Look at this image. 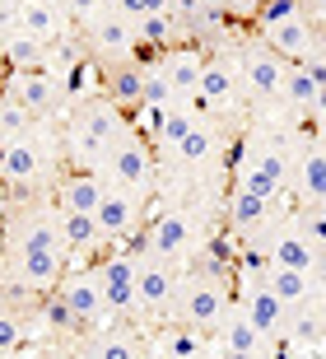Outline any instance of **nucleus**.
<instances>
[{
  "label": "nucleus",
  "mask_w": 326,
  "mask_h": 359,
  "mask_svg": "<svg viewBox=\"0 0 326 359\" xmlns=\"http://www.w3.org/2000/svg\"><path fill=\"white\" fill-rule=\"evenodd\" d=\"M5 61H10L14 70H42L52 61V47L38 42V38H28L24 28H14V33H5Z\"/></svg>",
  "instance_id": "nucleus-24"
},
{
  "label": "nucleus",
  "mask_w": 326,
  "mask_h": 359,
  "mask_svg": "<svg viewBox=\"0 0 326 359\" xmlns=\"http://www.w3.org/2000/svg\"><path fill=\"white\" fill-rule=\"evenodd\" d=\"M238 66H243V80L257 98H280L285 93V75H289V61L285 56H275L266 42H247L243 52H238Z\"/></svg>",
  "instance_id": "nucleus-2"
},
{
  "label": "nucleus",
  "mask_w": 326,
  "mask_h": 359,
  "mask_svg": "<svg viewBox=\"0 0 326 359\" xmlns=\"http://www.w3.org/2000/svg\"><path fill=\"white\" fill-rule=\"evenodd\" d=\"M19 341H24V327H19V318L0 313V355H14V350H19Z\"/></svg>",
  "instance_id": "nucleus-41"
},
{
  "label": "nucleus",
  "mask_w": 326,
  "mask_h": 359,
  "mask_svg": "<svg viewBox=\"0 0 326 359\" xmlns=\"http://www.w3.org/2000/svg\"><path fill=\"white\" fill-rule=\"evenodd\" d=\"M191 126H196V112H191V107H168V112H163V121L154 126V140L163 149H177V145H182V135L191 131Z\"/></svg>",
  "instance_id": "nucleus-30"
},
{
  "label": "nucleus",
  "mask_w": 326,
  "mask_h": 359,
  "mask_svg": "<svg viewBox=\"0 0 326 359\" xmlns=\"http://www.w3.org/2000/svg\"><path fill=\"white\" fill-rule=\"evenodd\" d=\"M266 210H271V201L252 196V191H243V187H238L233 196H229V219H233L238 229H261Z\"/></svg>",
  "instance_id": "nucleus-29"
},
{
  "label": "nucleus",
  "mask_w": 326,
  "mask_h": 359,
  "mask_svg": "<svg viewBox=\"0 0 326 359\" xmlns=\"http://www.w3.org/2000/svg\"><path fill=\"white\" fill-rule=\"evenodd\" d=\"M103 84H107V98L117 107H140L144 103V66L140 61H112L103 70Z\"/></svg>",
  "instance_id": "nucleus-18"
},
{
  "label": "nucleus",
  "mask_w": 326,
  "mask_h": 359,
  "mask_svg": "<svg viewBox=\"0 0 326 359\" xmlns=\"http://www.w3.org/2000/svg\"><path fill=\"white\" fill-rule=\"evenodd\" d=\"M238 187H243V191H252V196H261V201H275L280 191H285V187L275 182L271 173H261L257 163H243V168H238Z\"/></svg>",
  "instance_id": "nucleus-34"
},
{
  "label": "nucleus",
  "mask_w": 326,
  "mask_h": 359,
  "mask_svg": "<svg viewBox=\"0 0 326 359\" xmlns=\"http://www.w3.org/2000/svg\"><path fill=\"white\" fill-rule=\"evenodd\" d=\"M172 154H177L182 163H191V168H201V163H210L215 154H219V135L210 131V126H201V121H196L191 131L182 135V145L172 149Z\"/></svg>",
  "instance_id": "nucleus-26"
},
{
  "label": "nucleus",
  "mask_w": 326,
  "mask_h": 359,
  "mask_svg": "<svg viewBox=\"0 0 326 359\" xmlns=\"http://www.w3.org/2000/svg\"><path fill=\"white\" fill-rule=\"evenodd\" d=\"M172 308H177V318H182L186 327H215V322H224V285L196 276L186 290H177Z\"/></svg>",
  "instance_id": "nucleus-4"
},
{
  "label": "nucleus",
  "mask_w": 326,
  "mask_h": 359,
  "mask_svg": "<svg viewBox=\"0 0 326 359\" xmlns=\"http://www.w3.org/2000/svg\"><path fill=\"white\" fill-rule=\"evenodd\" d=\"M140 359H144V355H140Z\"/></svg>",
  "instance_id": "nucleus-53"
},
{
  "label": "nucleus",
  "mask_w": 326,
  "mask_h": 359,
  "mask_svg": "<svg viewBox=\"0 0 326 359\" xmlns=\"http://www.w3.org/2000/svg\"><path fill=\"white\" fill-rule=\"evenodd\" d=\"M261 14V28H275V24H285V19H299V0H261L257 5Z\"/></svg>",
  "instance_id": "nucleus-36"
},
{
  "label": "nucleus",
  "mask_w": 326,
  "mask_h": 359,
  "mask_svg": "<svg viewBox=\"0 0 326 359\" xmlns=\"http://www.w3.org/2000/svg\"><path fill=\"white\" fill-rule=\"evenodd\" d=\"M172 355H177V359H182V355H201V341H196V336H172Z\"/></svg>",
  "instance_id": "nucleus-44"
},
{
  "label": "nucleus",
  "mask_w": 326,
  "mask_h": 359,
  "mask_svg": "<svg viewBox=\"0 0 326 359\" xmlns=\"http://www.w3.org/2000/svg\"><path fill=\"white\" fill-rule=\"evenodd\" d=\"M313 14H317V19H326V0H313Z\"/></svg>",
  "instance_id": "nucleus-45"
},
{
  "label": "nucleus",
  "mask_w": 326,
  "mask_h": 359,
  "mask_svg": "<svg viewBox=\"0 0 326 359\" xmlns=\"http://www.w3.org/2000/svg\"><path fill=\"white\" fill-rule=\"evenodd\" d=\"M163 75H168L172 93H182V98H191L196 89H201V66H205V56L196 52V47H163L154 61Z\"/></svg>",
  "instance_id": "nucleus-11"
},
{
  "label": "nucleus",
  "mask_w": 326,
  "mask_h": 359,
  "mask_svg": "<svg viewBox=\"0 0 326 359\" xmlns=\"http://www.w3.org/2000/svg\"><path fill=\"white\" fill-rule=\"evenodd\" d=\"M172 98H177V93H172L168 75H163V70L149 61V66H144V103H140V107H163V112H168Z\"/></svg>",
  "instance_id": "nucleus-33"
},
{
  "label": "nucleus",
  "mask_w": 326,
  "mask_h": 359,
  "mask_svg": "<svg viewBox=\"0 0 326 359\" xmlns=\"http://www.w3.org/2000/svg\"><path fill=\"white\" fill-rule=\"evenodd\" d=\"M177 10H182V24L201 38H215L224 33V10L219 5H205V0H177Z\"/></svg>",
  "instance_id": "nucleus-27"
},
{
  "label": "nucleus",
  "mask_w": 326,
  "mask_h": 359,
  "mask_svg": "<svg viewBox=\"0 0 326 359\" xmlns=\"http://www.w3.org/2000/svg\"><path fill=\"white\" fill-rule=\"evenodd\" d=\"M14 276L28 290H56L65 276V252H14Z\"/></svg>",
  "instance_id": "nucleus-14"
},
{
  "label": "nucleus",
  "mask_w": 326,
  "mask_h": 359,
  "mask_svg": "<svg viewBox=\"0 0 326 359\" xmlns=\"http://www.w3.org/2000/svg\"><path fill=\"white\" fill-rule=\"evenodd\" d=\"M247 322L261 336H280L289 327V304L280 294H271L266 285H252L247 290Z\"/></svg>",
  "instance_id": "nucleus-17"
},
{
  "label": "nucleus",
  "mask_w": 326,
  "mask_h": 359,
  "mask_svg": "<svg viewBox=\"0 0 326 359\" xmlns=\"http://www.w3.org/2000/svg\"><path fill=\"white\" fill-rule=\"evenodd\" d=\"M93 359H140V350H135L130 336H103L98 350H93Z\"/></svg>",
  "instance_id": "nucleus-38"
},
{
  "label": "nucleus",
  "mask_w": 326,
  "mask_h": 359,
  "mask_svg": "<svg viewBox=\"0 0 326 359\" xmlns=\"http://www.w3.org/2000/svg\"><path fill=\"white\" fill-rule=\"evenodd\" d=\"M196 93H205L210 107H233L238 103V75L224 61H205L201 66V89Z\"/></svg>",
  "instance_id": "nucleus-25"
},
{
  "label": "nucleus",
  "mask_w": 326,
  "mask_h": 359,
  "mask_svg": "<svg viewBox=\"0 0 326 359\" xmlns=\"http://www.w3.org/2000/svg\"><path fill=\"white\" fill-rule=\"evenodd\" d=\"M42 173H47V163H42L38 149L28 145V135L24 140H0V177L5 182L28 187V182H38Z\"/></svg>",
  "instance_id": "nucleus-15"
},
{
  "label": "nucleus",
  "mask_w": 326,
  "mask_h": 359,
  "mask_svg": "<svg viewBox=\"0 0 326 359\" xmlns=\"http://www.w3.org/2000/svg\"><path fill=\"white\" fill-rule=\"evenodd\" d=\"M317 304H322V308H326V285H322V290H317Z\"/></svg>",
  "instance_id": "nucleus-47"
},
{
  "label": "nucleus",
  "mask_w": 326,
  "mask_h": 359,
  "mask_svg": "<svg viewBox=\"0 0 326 359\" xmlns=\"http://www.w3.org/2000/svg\"><path fill=\"white\" fill-rule=\"evenodd\" d=\"M294 187H299V196L308 205H326V154L317 149V140L294 163Z\"/></svg>",
  "instance_id": "nucleus-22"
},
{
  "label": "nucleus",
  "mask_w": 326,
  "mask_h": 359,
  "mask_svg": "<svg viewBox=\"0 0 326 359\" xmlns=\"http://www.w3.org/2000/svg\"><path fill=\"white\" fill-rule=\"evenodd\" d=\"M317 149H322V154H326V131H322V140H317Z\"/></svg>",
  "instance_id": "nucleus-48"
},
{
  "label": "nucleus",
  "mask_w": 326,
  "mask_h": 359,
  "mask_svg": "<svg viewBox=\"0 0 326 359\" xmlns=\"http://www.w3.org/2000/svg\"><path fill=\"white\" fill-rule=\"evenodd\" d=\"M135 299H140L144 313H168L172 299H177V280L163 262H140L135 266Z\"/></svg>",
  "instance_id": "nucleus-9"
},
{
  "label": "nucleus",
  "mask_w": 326,
  "mask_h": 359,
  "mask_svg": "<svg viewBox=\"0 0 326 359\" xmlns=\"http://www.w3.org/2000/svg\"><path fill=\"white\" fill-rule=\"evenodd\" d=\"M10 252H65L61 210H19L5 224Z\"/></svg>",
  "instance_id": "nucleus-1"
},
{
  "label": "nucleus",
  "mask_w": 326,
  "mask_h": 359,
  "mask_svg": "<svg viewBox=\"0 0 326 359\" xmlns=\"http://www.w3.org/2000/svg\"><path fill=\"white\" fill-rule=\"evenodd\" d=\"M261 285H266L271 294H280L289 308H303L308 299H317L313 276H303V271H289V266H275V262H266V266H261Z\"/></svg>",
  "instance_id": "nucleus-19"
},
{
  "label": "nucleus",
  "mask_w": 326,
  "mask_h": 359,
  "mask_svg": "<svg viewBox=\"0 0 326 359\" xmlns=\"http://www.w3.org/2000/svg\"><path fill=\"white\" fill-rule=\"evenodd\" d=\"M294 112H317L322 107V84H317V75L308 70V61H294L285 75V93H280Z\"/></svg>",
  "instance_id": "nucleus-23"
},
{
  "label": "nucleus",
  "mask_w": 326,
  "mask_h": 359,
  "mask_svg": "<svg viewBox=\"0 0 326 359\" xmlns=\"http://www.w3.org/2000/svg\"><path fill=\"white\" fill-rule=\"evenodd\" d=\"M107 173H112V182H121V191L144 196V191H149V177H154L149 149H144L135 135H126V140L112 145V154H107Z\"/></svg>",
  "instance_id": "nucleus-5"
},
{
  "label": "nucleus",
  "mask_w": 326,
  "mask_h": 359,
  "mask_svg": "<svg viewBox=\"0 0 326 359\" xmlns=\"http://www.w3.org/2000/svg\"><path fill=\"white\" fill-rule=\"evenodd\" d=\"M42 318L52 322V327H61V332H79V327H84V322H79L75 313L65 308V299H61V294H52V299L42 304Z\"/></svg>",
  "instance_id": "nucleus-37"
},
{
  "label": "nucleus",
  "mask_w": 326,
  "mask_h": 359,
  "mask_svg": "<svg viewBox=\"0 0 326 359\" xmlns=\"http://www.w3.org/2000/svg\"><path fill=\"white\" fill-rule=\"evenodd\" d=\"M182 359H205V355H182Z\"/></svg>",
  "instance_id": "nucleus-50"
},
{
  "label": "nucleus",
  "mask_w": 326,
  "mask_h": 359,
  "mask_svg": "<svg viewBox=\"0 0 326 359\" xmlns=\"http://www.w3.org/2000/svg\"><path fill=\"white\" fill-rule=\"evenodd\" d=\"M205 5H219V10H229V5H238V0H205Z\"/></svg>",
  "instance_id": "nucleus-46"
},
{
  "label": "nucleus",
  "mask_w": 326,
  "mask_h": 359,
  "mask_svg": "<svg viewBox=\"0 0 326 359\" xmlns=\"http://www.w3.org/2000/svg\"><path fill=\"white\" fill-rule=\"evenodd\" d=\"M61 233H65V248H103V233H98V219L93 215L61 210Z\"/></svg>",
  "instance_id": "nucleus-28"
},
{
  "label": "nucleus",
  "mask_w": 326,
  "mask_h": 359,
  "mask_svg": "<svg viewBox=\"0 0 326 359\" xmlns=\"http://www.w3.org/2000/svg\"><path fill=\"white\" fill-rule=\"evenodd\" d=\"M266 262L313 276V271H317V248H313V238H303V233H289V229H285V233H275V238H271V248H266Z\"/></svg>",
  "instance_id": "nucleus-21"
},
{
  "label": "nucleus",
  "mask_w": 326,
  "mask_h": 359,
  "mask_svg": "<svg viewBox=\"0 0 326 359\" xmlns=\"http://www.w3.org/2000/svg\"><path fill=\"white\" fill-rule=\"evenodd\" d=\"M14 28H24L28 38L38 42H61L65 38V24H61V10H56L52 0H19V10H14Z\"/></svg>",
  "instance_id": "nucleus-12"
},
{
  "label": "nucleus",
  "mask_w": 326,
  "mask_h": 359,
  "mask_svg": "<svg viewBox=\"0 0 326 359\" xmlns=\"http://www.w3.org/2000/svg\"><path fill=\"white\" fill-rule=\"evenodd\" d=\"M261 42H266L275 56H285L289 66H294V61H308L313 47H317L313 24H308L303 14H299V19H285V24H275V28H261Z\"/></svg>",
  "instance_id": "nucleus-10"
},
{
  "label": "nucleus",
  "mask_w": 326,
  "mask_h": 359,
  "mask_svg": "<svg viewBox=\"0 0 326 359\" xmlns=\"http://www.w3.org/2000/svg\"><path fill=\"white\" fill-rule=\"evenodd\" d=\"M10 98H14V103H24L33 117H47V112L56 107V80L47 75V70H14Z\"/></svg>",
  "instance_id": "nucleus-13"
},
{
  "label": "nucleus",
  "mask_w": 326,
  "mask_h": 359,
  "mask_svg": "<svg viewBox=\"0 0 326 359\" xmlns=\"http://www.w3.org/2000/svg\"><path fill=\"white\" fill-rule=\"evenodd\" d=\"M61 210H70V215H93L98 205H103V196H107V182L98 173H70L61 182Z\"/></svg>",
  "instance_id": "nucleus-20"
},
{
  "label": "nucleus",
  "mask_w": 326,
  "mask_h": 359,
  "mask_svg": "<svg viewBox=\"0 0 326 359\" xmlns=\"http://www.w3.org/2000/svg\"><path fill=\"white\" fill-rule=\"evenodd\" d=\"M89 47L103 56L107 66H112V61H135L140 33H135V28H130V19H121L117 10H103L89 24Z\"/></svg>",
  "instance_id": "nucleus-3"
},
{
  "label": "nucleus",
  "mask_w": 326,
  "mask_h": 359,
  "mask_svg": "<svg viewBox=\"0 0 326 359\" xmlns=\"http://www.w3.org/2000/svg\"><path fill=\"white\" fill-rule=\"evenodd\" d=\"M121 19H149V14H168V0H117Z\"/></svg>",
  "instance_id": "nucleus-39"
},
{
  "label": "nucleus",
  "mask_w": 326,
  "mask_h": 359,
  "mask_svg": "<svg viewBox=\"0 0 326 359\" xmlns=\"http://www.w3.org/2000/svg\"><path fill=\"white\" fill-rule=\"evenodd\" d=\"M252 163H257L261 173H271V177H275V182H280V187L289 182V159H285V154H280V149H261V154H257V159H252Z\"/></svg>",
  "instance_id": "nucleus-40"
},
{
  "label": "nucleus",
  "mask_w": 326,
  "mask_h": 359,
  "mask_svg": "<svg viewBox=\"0 0 326 359\" xmlns=\"http://www.w3.org/2000/svg\"><path fill=\"white\" fill-rule=\"evenodd\" d=\"M56 294L65 299V308H70L79 322H98V318H107V313H112V308H107V299H103L98 276H89V271H79V276H61Z\"/></svg>",
  "instance_id": "nucleus-7"
},
{
  "label": "nucleus",
  "mask_w": 326,
  "mask_h": 359,
  "mask_svg": "<svg viewBox=\"0 0 326 359\" xmlns=\"http://www.w3.org/2000/svg\"><path fill=\"white\" fill-rule=\"evenodd\" d=\"M42 359H61V355H42Z\"/></svg>",
  "instance_id": "nucleus-52"
},
{
  "label": "nucleus",
  "mask_w": 326,
  "mask_h": 359,
  "mask_svg": "<svg viewBox=\"0 0 326 359\" xmlns=\"http://www.w3.org/2000/svg\"><path fill=\"white\" fill-rule=\"evenodd\" d=\"M229 359H257V355H229Z\"/></svg>",
  "instance_id": "nucleus-49"
},
{
  "label": "nucleus",
  "mask_w": 326,
  "mask_h": 359,
  "mask_svg": "<svg viewBox=\"0 0 326 359\" xmlns=\"http://www.w3.org/2000/svg\"><path fill=\"white\" fill-rule=\"evenodd\" d=\"M285 332H294L299 341H317V336H322V322H317L313 313H289V327H285Z\"/></svg>",
  "instance_id": "nucleus-42"
},
{
  "label": "nucleus",
  "mask_w": 326,
  "mask_h": 359,
  "mask_svg": "<svg viewBox=\"0 0 326 359\" xmlns=\"http://www.w3.org/2000/svg\"><path fill=\"white\" fill-rule=\"evenodd\" d=\"M93 219H98L103 243H126L130 233H135V224H140V196H130V191H107L103 205L93 210Z\"/></svg>",
  "instance_id": "nucleus-6"
},
{
  "label": "nucleus",
  "mask_w": 326,
  "mask_h": 359,
  "mask_svg": "<svg viewBox=\"0 0 326 359\" xmlns=\"http://www.w3.org/2000/svg\"><path fill=\"white\" fill-rule=\"evenodd\" d=\"M98 285H103V299L112 313H135L140 299H135V262L130 257H107L98 266Z\"/></svg>",
  "instance_id": "nucleus-8"
},
{
  "label": "nucleus",
  "mask_w": 326,
  "mask_h": 359,
  "mask_svg": "<svg viewBox=\"0 0 326 359\" xmlns=\"http://www.w3.org/2000/svg\"><path fill=\"white\" fill-rule=\"evenodd\" d=\"M186 243H191V229H186V215L177 210H163L149 219V238H144V248H149V257H182Z\"/></svg>",
  "instance_id": "nucleus-16"
},
{
  "label": "nucleus",
  "mask_w": 326,
  "mask_h": 359,
  "mask_svg": "<svg viewBox=\"0 0 326 359\" xmlns=\"http://www.w3.org/2000/svg\"><path fill=\"white\" fill-rule=\"evenodd\" d=\"M0 61H5V42H0Z\"/></svg>",
  "instance_id": "nucleus-51"
},
{
  "label": "nucleus",
  "mask_w": 326,
  "mask_h": 359,
  "mask_svg": "<svg viewBox=\"0 0 326 359\" xmlns=\"http://www.w3.org/2000/svg\"><path fill=\"white\" fill-rule=\"evenodd\" d=\"M33 126V112L14 98H0V140H24Z\"/></svg>",
  "instance_id": "nucleus-32"
},
{
  "label": "nucleus",
  "mask_w": 326,
  "mask_h": 359,
  "mask_svg": "<svg viewBox=\"0 0 326 359\" xmlns=\"http://www.w3.org/2000/svg\"><path fill=\"white\" fill-rule=\"evenodd\" d=\"M61 10L70 14V19H79V24H93V19L103 14V0H61Z\"/></svg>",
  "instance_id": "nucleus-43"
},
{
  "label": "nucleus",
  "mask_w": 326,
  "mask_h": 359,
  "mask_svg": "<svg viewBox=\"0 0 326 359\" xmlns=\"http://www.w3.org/2000/svg\"><path fill=\"white\" fill-rule=\"evenodd\" d=\"M224 350H229V355H261V332L247 318L224 322Z\"/></svg>",
  "instance_id": "nucleus-31"
},
{
  "label": "nucleus",
  "mask_w": 326,
  "mask_h": 359,
  "mask_svg": "<svg viewBox=\"0 0 326 359\" xmlns=\"http://www.w3.org/2000/svg\"><path fill=\"white\" fill-rule=\"evenodd\" d=\"M172 33H177V28H172L168 14H149V19H140V42H149V47H158V52L172 42Z\"/></svg>",
  "instance_id": "nucleus-35"
}]
</instances>
